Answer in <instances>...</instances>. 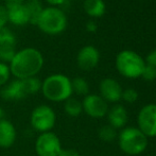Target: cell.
<instances>
[{"instance_id":"obj_10","label":"cell","mask_w":156,"mask_h":156,"mask_svg":"<svg viewBox=\"0 0 156 156\" xmlns=\"http://www.w3.org/2000/svg\"><path fill=\"white\" fill-rule=\"evenodd\" d=\"M16 53V37L8 28L1 29L0 41V62L10 64Z\"/></svg>"},{"instance_id":"obj_15","label":"cell","mask_w":156,"mask_h":156,"mask_svg":"<svg viewBox=\"0 0 156 156\" xmlns=\"http://www.w3.org/2000/svg\"><path fill=\"white\" fill-rule=\"evenodd\" d=\"M106 116L108 119V124L116 129H122L129 120L126 108L121 104H115L112 106Z\"/></svg>"},{"instance_id":"obj_8","label":"cell","mask_w":156,"mask_h":156,"mask_svg":"<svg viewBox=\"0 0 156 156\" xmlns=\"http://www.w3.org/2000/svg\"><path fill=\"white\" fill-rule=\"evenodd\" d=\"M138 129L148 138L156 136V104L150 103L142 107L137 115Z\"/></svg>"},{"instance_id":"obj_9","label":"cell","mask_w":156,"mask_h":156,"mask_svg":"<svg viewBox=\"0 0 156 156\" xmlns=\"http://www.w3.org/2000/svg\"><path fill=\"white\" fill-rule=\"evenodd\" d=\"M83 112L91 118H103L108 113V104L99 94H88L82 101Z\"/></svg>"},{"instance_id":"obj_7","label":"cell","mask_w":156,"mask_h":156,"mask_svg":"<svg viewBox=\"0 0 156 156\" xmlns=\"http://www.w3.org/2000/svg\"><path fill=\"white\" fill-rule=\"evenodd\" d=\"M62 149L60 138L52 131L39 134L35 141V152L38 156H58Z\"/></svg>"},{"instance_id":"obj_23","label":"cell","mask_w":156,"mask_h":156,"mask_svg":"<svg viewBox=\"0 0 156 156\" xmlns=\"http://www.w3.org/2000/svg\"><path fill=\"white\" fill-rule=\"evenodd\" d=\"M121 100L126 103H135L138 100V93L134 88H126L122 91Z\"/></svg>"},{"instance_id":"obj_27","label":"cell","mask_w":156,"mask_h":156,"mask_svg":"<svg viewBox=\"0 0 156 156\" xmlns=\"http://www.w3.org/2000/svg\"><path fill=\"white\" fill-rule=\"evenodd\" d=\"M58 156H80V153L74 149H62Z\"/></svg>"},{"instance_id":"obj_16","label":"cell","mask_w":156,"mask_h":156,"mask_svg":"<svg viewBox=\"0 0 156 156\" xmlns=\"http://www.w3.org/2000/svg\"><path fill=\"white\" fill-rule=\"evenodd\" d=\"M8 10V18L11 23L15 26H26L29 23V16L25 8V3L21 5L12 6Z\"/></svg>"},{"instance_id":"obj_28","label":"cell","mask_w":156,"mask_h":156,"mask_svg":"<svg viewBox=\"0 0 156 156\" xmlns=\"http://www.w3.org/2000/svg\"><path fill=\"white\" fill-rule=\"evenodd\" d=\"M26 2V0H5V8H12V6H16V5H21Z\"/></svg>"},{"instance_id":"obj_2","label":"cell","mask_w":156,"mask_h":156,"mask_svg":"<svg viewBox=\"0 0 156 156\" xmlns=\"http://www.w3.org/2000/svg\"><path fill=\"white\" fill-rule=\"evenodd\" d=\"M44 97L51 102H65L72 96L71 80L62 73H54L48 76L41 82Z\"/></svg>"},{"instance_id":"obj_5","label":"cell","mask_w":156,"mask_h":156,"mask_svg":"<svg viewBox=\"0 0 156 156\" xmlns=\"http://www.w3.org/2000/svg\"><path fill=\"white\" fill-rule=\"evenodd\" d=\"M146 62L136 52L132 50L120 51L116 56V68L124 78L137 79L141 76Z\"/></svg>"},{"instance_id":"obj_25","label":"cell","mask_w":156,"mask_h":156,"mask_svg":"<svg viewBox=\"0 0 156 156\" xmlns=\"http://www.w3.org/2000/svg\"><path fill=\"white\" fill-rule=\"evenodd\" d=\"M9 23L8 18V10L4 5L0 4V29L5 28L6 23Z\"/></svg>"},{"instance_id":"obj_22","label":"cell","mask_w":156,"mask_h":156,"mask_svg":"<svg viewBox=\"0 0 156 156\" xmlns=\"http://www.w3.org/2000/svg\"><path fill=\"white\" fill-rule=\"evenodd\" d=\"M11 78V70L8 64L0 62V87L5 86Z\"/></svg>"},{"instance_id":"obj_31","label":"cell","mask_w":156,"mask_h":156,"mask_svg":"<svg viewBox=\"0 0 156 156\" xmlns=\"http://www.w3.org/2000/svg\"><path fill=\"white\" fill-rule=\"evenodd\" d=\"M4 118V112H3V108L1 107V105H0V120L3 119Z\"/></svg>"},{"instance_id":"obj_24","label":"cell","mask_w":156,"mask_h":156,"mask_svg":"<svg viewBox=\"0 0 156 156\" xmlns=\"http://www.w3.org/2000/svg\"><path fill=\"white\" fill-rule=\"evenodd\" d=\"M141 78L144 81H148V82H152V81L156 80V68L146 64L144 70H142Z\"/></svg>"},{"instance_id":"obj_17","label":"cell","mask_w":156,"mask_h":156,"mask_svg":"<svg viewBox=\"0 0 156 156\" xmlns=\"http://www.w3.org/2000/svg\"><path fill=\"white\" fill-rule=\"evenodd\" d=\"M84 11L88 16L93 18H99L105 14L106 5L103 0H85Z\"/></svg>"},{"instance_id":"obj_13","label":"cell","mask_w":156,"mask_h":156,"mask_svg":"<svg viewBox=\"0 0 156 156\" xmlns=\"http://www.w3.org/2000/svg\"><path fill=\"white\" fill-rule=\"evenodd\" d=\"M0 96L6 101H17L29 97V94L27 91L23 80L16 79L2 87L0 90Z\"/></svg>"},{"instance_id":"obj_29","label":"cell","mask_w":156,"mask_h":156,"mask_svg":"<svg viewBox=\"0 0 156 156\" xmlns=\"http://www.w3.org/2000/svg\"><path fill=\"white\" fill-rule=\"evenodd\" d=\"M86 30L90 33H94L98 30V26H97V23L94 20H89L86 23Z\"/></svg>"},{"instance_id":"obj_1","label":"cell","mask_w":156,"mask_h":156,"mask_svg":"<svg viewBox=\"0 0 156 156\" xmlns=\"http://www.w3.org/2000/svg\"><path fill=\"white\" fill-rule=\"evenodd\" d=\"M44 66V56L39 50L32 47L23 48L16 51L10 62L11 74L16 79L33 78L41 70Z\"/></svg>"},{"instance_id":"obj_21","label":"cell","mask_w":156,"mask_h":156,"mask_svg":"<svg viewBox=\"0 0 156 156\" xmlns=\"http://www.w3.org/2000/svg\"><path fill=\"white\" fill-rule=\"evenodd\" d=\"M98 135H99V138L105 142H112L118 137L117 129H114V127L109 124L101 126L100 129H99Z\"/></svg>"},{"instance_id":"obj_4","label":"cell","mask_w":156,"mask_h":156,"mask_svg":"<svg viewBox=\"0 0 156 156\" xmlns=\"http://www.w3.org/2000/svg\"><path fill=\"white\" fill-rule=\"evenodd\" d=\"M68 19L61 8L48 6L44 8L36 26L41 32L48 35H58L66 30Z\"/></svg>"},{"instance_id":"obj_3","label":"cell","mask_w":156,"mask_h":156,"mask_svg":"<svg viewBox=\"0 0 156 156\" xmlns=\"http://www.w3.org/2000/svg\"><path fill=\"white\" fill-rule=\"evenodd\" d=\"M118 144L127 155L136 156L144 153L149 144V138L138 127H123L118 134Z\"/></svg>"},{"instance_id":"obj_12","label":"cell","mask_w":156,"mask_h":156,"mask_svg":"<svg viewBox=\"0 0 156 156\" xmlns=\"http://www.w3.org/2000/svg\"><path fill=\"white\" fill-rule=\"evenodd\" d=\"M99 89H100V96L107 103H117L121 100L123 89L115 79H103L100 82Z\"/></svg>"},{"instance_id":"obj_26","label":"cell","mask_w":156,"mask_h":156,"mask_svg":"<svg viewBox=\"0 0 156 156\" xmlns=\"http://www.w3.org/2000/svg\"><path fill=\"white\" fill-rule=\"evenodd\" d=\"M144 62H146L147 65L153 66L154 68H156V49H154L153 51H151L150 53L147 55Z\"/></svg>"},{"instance_id":"obj_20","label":"cell","mask_w":156,"mask_h":156,"mask_svg":"<svg viewBox=\"0 0 156 156\" xmlns=\"http://www.w3.org/2000/svg\"><path fill=\"white\" fill-rule=\"evenodd\" d=\"M71 87H72V93L79 94V96H87L89 94V85L87 81L84 78H74L71 80Z\"/></svg>"},{"instance_id":"obj_19","label":"cell","mask_w":156,"mask_h":156,"mask_svg":"<svg viewBox=\"0 0 156 156\" xmlns=\"http://www.w3.org/2000/svg\"><path fill=\"white\" fill-rule=\"evenodd\" d=\"M64 111L70 117H79L83 113L82 102L76 98H69L65 101L64 104Z\"/></svg>"},{"instance_id":"obj_11","label":"cell","mask_w":156,"mask_h":156,"mask_svg":"<svg viewBox=\"0 0 156 156\" xmlns=\"http://www.w3.org/2000/svg\"><path fill=\"white\" fill-rule=\"evenodd\" d=\"M100 61V53L94 46L87 45L81 48L76 55V63L82 70L89 71L97 67Z\"/></svg>"},{"instance_id":"obj_14","label":"cell","mask_w":156,"mask_h":156,"mask_svg":"<svg viewBox=\"0 0 156 156\" xmlns=\"http://www.w3.org/2000/svg\"><path fill=\"white\" fill-rule=\"evenodd\" d=\"M17 132L14 124L8 119L0 120V148L9 149L15 144Z\"/></svg>"},{"instance_id":"obj_30","label":"cell","mask_w":156,"mask_h":156,"mask_svg":"<svg viewBox=\"0 0 156 156\" xmlns=\"http://www.w3.org/2000/svg\"><path fill=\"white\" fill-rule=\"evenodd\" d=\"M47 3H49L51 6H56V8H58V6L63 5L64 3H65L66 0H45Z\"/></svg>"},{"instance_id":"obj_18","label":"cell","mask_w":156,"mask_h":156,"mask_svg":"<svg viewBox=\"0 0 156 156\" xmlns=\"http://www.w3.org/2000/svg\"><path fill=\"white\" fill-rule=\"evenodd\" d=\"M25 8L29 16V23L36 26L39 16L44 10L41 1V0H26Z\"/></svg>"},{"instance_id":"obj_6","label":"cell","mask_w":156,"mask_h":156,"mask_svg":"<svg viewBox=\"0 0 156 156\" xmlns=\"http://www.w3.org/2000/svg\"><path fill=\"white\" fill-rule=\"evenodd\" d=\"M56 122L55 112L52 107L46 104H41L36 106L31 113L30 123L34 131L39 134L51 132Z\"/></svg>"},{"instance_id":"obj_32","label":"cell","mask_w":156,"mask_h":156,"mask_svg":"<svg viewBox=\"0 0 156 156\" xmlns=\"http://www.w3.org/2000/svg\"><path fill=\"white\" fill-rule=\"evenodd\" d=\"M0 41H1V29H0Z\"/></svg>"}]
</instances>
